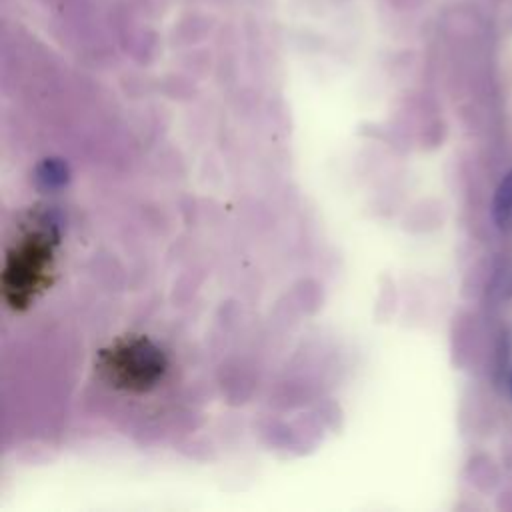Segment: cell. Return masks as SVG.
<instances>
[{
  "mask_svg": "<svg viewBox=\"0 0 512 512\" xmlns=\"http://www.w3.org/2000/svg\"><path fill=\"white\" fill-rule=\"evenodd\" d=\"M492 218L498 228L502 230L512 228V168L496 186V192L492 198Z\"/></svg>",
  "mask_w": 512,
  "mask_h": 512,
  "instance_id": "obj_1",
  "label": "cell"
},
{
  "mask_svg": "<svg viewBox=\"0 0 512 512\" xmlns=\"http://www.w3.org/2000/svg\"><path fill=\"white\" fill-rule=\"evenodd\" d=\"M470 478L476 488L490 492L500 484V470L488 456H476L470 462Z\"/></svg>",
  "mask_w": 512,
  "mask_h": 512,
  "instance_id": "obj_2",
  "label": "cell"
},
{
  "mask_svg": "<svg viewBox=\"0 0 512 512\" xmlns=\"http://www.w3.org/2000/svg\"><path fill=\"white\" fill-rule=\"evenodd\" d=\"M490 296L496 304L512 298V264H504L496 270L490 284Z\"/></svg>",
  "mask_w": 512,
  "mask_h": 512,
  "instance_id": "obj_3",
  "label": "cell"
},
{
  "mask_svg": "<svg viewBox=\"0 0 512 512\" xmlns=\"http://www.w3.org/2000/svg\"><path fill=\"white\" fill-rule=\"evenodd\" d=\"M508 388H510V394H512V370L508 372Z\"/></svg>",
  "mask_w": 512,
  "mask_h": 512,
  "instance_id": "obj_4",
  "label": "cell"
}]
</instances>
